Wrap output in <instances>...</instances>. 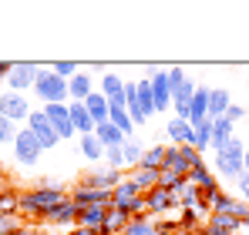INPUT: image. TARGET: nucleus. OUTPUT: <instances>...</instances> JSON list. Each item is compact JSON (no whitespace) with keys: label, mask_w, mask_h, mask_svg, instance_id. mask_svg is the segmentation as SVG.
Returning <instances> with one entry per match:
<instances>
[{"label":"nucleus","mask_w":249,"mask_h":235,"mask_svg":"<svg viewBox=\"0 0 249 235\" xmlns=\"http://www.w3.org/2000/svg\"><path fill=\"white\" fill-rule=\"evenodd\" d=\"M209 208L219 212V215H232V218H239V222H246V218H249V205H246V201L236 198V195H226V192H219V195L212 198Z\"/></svg>","instance_id":"obj_12"},{"label":"nucleus","mask_w":249,"mask_h":235,"mask_svg":"<svg viewBox=\"0 0 249 235\" xmlns=\"http://www.w3.org/2000/svg\"><path fill=\"white\" fill-rule=\"evenodd\" d=\"M128 222H131V215H128V212H122V208H108L105 225H101V235H124Z\"/></svg>","instance_id":"obj_23"},{"label":"nucleus","mask_w":249,"mask_h":235,"mask_svg":"<svg viewBox=\"0 0 249 235\" xmlns=\"http://www.w3.org/2000/svg\"><path fill=\"white\" fill-rule=\"evenodd\" d=\"M236 185H239V198H243V201L249 205V175H243V178H239Z\"/></svg>","instance_id":"obj_41"},{"label":"nucleus","mask_w":249,"mask_h":235,"mask_svg":"<svg viewBox=\"0 0 249 235\" xmlns=\"http://www.w3.org/2000/svg\"><path fill=\"white\" fill-rule=\"evenodd\" d=\"M24 225H20V215H7L0 212V235H20Z\"/></svg>","instance_id":"obj_36"},{"label":"nucleus","mask_w":249,"mask_h":235,"mask_svg":"<svg viewBox=\"0 0 249 235\" xmlns=\"http://www.w3.org/2000/svg\"><path fill=\"white\" fill-rule=\"evenodd\" d=\"M142 192H152V188H159V178H162V171H152V168H135L131 175H128Z\"/></svg>","instance_id":"obj_27"},{"label":"nucleus","mask_w":249,"mask_h":235,"mask_svg":"<svg viewBox=\"0 0 249 235\" xmlns=\"http://www.w3.org/2000/svg\"><path fill=\"white\" fill-rule=\"evenodd\" d=\"M31 101H27V94H17V91H0V118H7V121H14V124H27V118H31Z\"/></svg>","instance_id":"obj_7"},{"label":"nucleus","mask_w":249,"mask_h":235,"mask_svg":"<svg viewBox=\"0 0 249 235\" xmlns=\"http://www.w3.org/2000/svg\"><path fill=\"white\" fill-rule=\"evenodd\" d=\"M41 111L47 115L51 128L57 131V138H61V141H68V138H78V131H74V121H71V108H68V104H47V108H41Z\"/></svg>","instance_id":"obj_10"},{"label":"nucleus","mask_w":249,"mask_h":235,"mask_svg":"<svg viewBox=\"0 0 249 235\" xmlns=\"http://www.w3.org/2000/svg\"><path fill=\"white\" fill-rule=\"evenodd\" d=\"M68 108H71V121H74V131H78V138H81V134H94V128H98V124H94V118L88 115L84 101H71Z\"/></svg>","instance_id":"obj_20"},{"label":"nucleus","mask_w":249,"mask_h":235,"mask_svg":"<svg viewBox=\"0 0 249 235\" xmlns=\"http://www.w3.org/2000/svg\"><path fill=\"white\" fill-rule=\"evenodd\" d=\"M209 91H212V87H196V98H192V104H189V124L209 121Z\"/></svg>","instance_id":"obj_19"},{"label":"nucleus","mask_w":249,"mask_h":235,"mask_svg":"<svg viewBox=\"0 0 249 235\" xmlns=\"http://www.w3.org/2000/svg\"><path fill=\"white\" fill-rule=\"evenodd\" d=\"M124 235H159V225H155L148 215H142V218H131V222H128Z\"/></svg>","instance_id":"obj_33"},{"label":"nucleus","mask_w":249,"mask_h":235,"mask_svg":"<svg viewBox=\"0 0 249 235\" xmlns=\"http://www.w3.org/2000/svg\"><path fill=\"white\" fill-rule=\"evenodd\" d=\"M175 235H178V232H175Z\"/></svg>","instance_id":"obj_48"},{"label":"nucleus","mask_w":249,"mask_h":235,"mask_svg":"<svg viewBox=\"0 0 249 235\" xmlns=\"http://www.w3.org/2000/svg\"><path fill=\"white\" fill-rule=\"evenodd\" d=\"M105 168H111V171H122L124 168L122 148H108V151H105Z\"/></svg>","instance_id":"obj_39"},{"label":"nucleus","mask_w":249,"mask_h":235,"mask_svg":"<svg viewBox=\"0 0 249 235\" xmlns=\"http://www.w3.org/2000/svg\"><path fill=\"white\" fill-rule=\"evenodd\" d=\"M71 201L78 208H111V192L105 188H91V185H74L71 188Z\"/></svg>","instance_id":"obj_9"},{"label":"nucleus","mask_w":249,"mask_h":235,"mask_svg":"<svg viewBox=\"0 0 249 235\" xmlns=\"http://www.w3.org/2000/svg\"><path fill=\"white\" fill-rule=\"evenodd\" d=\"M148 84H152L155 111H168V108H172V81H168V71L148 67Z\"/></svg>","instance_id":"obj_11"},{"label":"nucleus","mask_w":249,"mask_h":235,"mask_svg":"<svg viewBox=\"0 0 249 235\" xmlns=\"http://www.w3.org/2000/svg\"><path fill=\"white\" fill-rule=\"evenodd\" d=\"M122 182H124V175H122V171H111V168H94V171L84 178V185H91V188H105V192H115Z\"/></svg>","instance_id":"obj_15"},{"label":"nucleus","mask_w":249,"mask_h":235,"mask_svg":"<svg viewBox=\"0 0 249 235\" xmlns=\"http://www.w3.org/2000/svg\"><path fill=\"white\" fill-rule=\"evenodd\" d=\"M64 198H71L61 185H34L27 192H20V212L27 218H47Z\"/></svg>","instance_id":"obj_1"},{"label":"nucleus","mask_w":249,"mask_h":235,"mask_svg":"<svg viewBox=\"0 0 249 235\" xmlns=\"http://www.w3.org/2000/svg\"><path fill=\"white\" fill-rule=\"evenodd\" d=\"M51 71H54L57 78L71 81V78H74V74H78V64H71V61H54V64H51Z\"/></svg>","instance_id":"obj_38"},{"label":"nucleus","mask_w":249,"mask_h":235,"mask_svg":"<svg viewBox=\"0 0 249 235\" xmlns=\"http://www.w3.org/2000/svg\"><path fill=\"white\" fill-rule=\"evenodd\" d=\"M98 91L108 101H124V78H118L115 71H105V78L98 81Z\"/></svg>","instance_id":"obj_22"},{"label":"nucleus","mask_w":249,"mask_h":235,"mask_svg":"<svg viewBox=\"0 0 249 235\" xmlns=\"http://www.w3.org/2000/svg\"><path fill=\"white\" fill-rule=\"evenodd\" d=\"M229 104H232V98H229L226 87H212V91H209V118H212V121H215V118H226Z\"/></svg>","instance_id":"obj_24"},{"label":"nucleus","mask_w":249,"mask_h":235,"mask_svg":"<svg viewBox=\"0 0 249 235\" xmlns=\"http://www.w3.org/2000/svg\"><path fill=\"white\" fill-rule=\"evenodd\" d=\"M94 138H98V141L105 145V151H108V148H122L124 141H128V134H124V131H118V128L111 124V121L98 124V128H94Z\"/></svg>","instance_id":"obj_21"},{"label":"nucleus","mask_w":249,"mask_h":235,"mask_svg":"<svg viewBox=\"0 0 249 235\" xmlns=\"http://www.w3.org/2000/svg\"><path fill=\"white\" fill-rule=\"evenodd\" d=\"M24 128H31V134L37 138V145H41L44 151H51V148H57V145H61L57 131L51 128V121H47V115H44L41 108H34V111H31V118H27V124H24Z\"/></svg>","instance_id":"obj_8"},{"label":"nucleus","mask_w":249,"mask_h":235,"mask_svg":"<svg viewBox=\"0 0 249 235\" xmlns=\"http://www.w3.org/2000/svg\"><path fill=\"white\" fill-rule=\"evenodd\" d=\"M0 185H7V182H3V165H0Z\"/></svg>","instance_id":"obj_46"},{"label":"nucleus","mask_w":249,"mask_h":235,"mask_svg":"<svg viewBox=\"0 0 249 235\" xmlns=\"http://www.w3.org/2000/svg\"><path fill=\"white\" fill-rule=\"evenodd\" d=\"M37 74H41V64H34V61H14V67L7 74V91H17V94L34 91Z\"/></svg>","instance_id":"obj_6"},{"label":"nucleus","mask_w":249,"mask_h":235,"mask_svg":"<svg viewBox=\"0 0 249 235\" xmlns=\"http://www.w3.org/2000/svg\"><path fill=\"white\" fill-rule=\"evenodd\" d=\"M172 208H178V201L175 195L168 192V188H152V192H145V215H165Z\"/></svg>","instance_id":"obj_13"},{"label":"nucleus","mask_w":249,"mask_h":235,"mask_svg":"<svg viewBox=\"0 0 249 235\" xmlns=\"http://www.w3.org/2000/svg\"><path fill=\"white\" fill-rule=\"evenodd\" d=\"M17 131H20V128H17L14 121H7V118H0V148H3V145H14V138H17Z\"/></svg>","instance_id":"obj_37"},{"label":"nucleus","mask_w":249,"mask_h":235,"mask_svg":"<svg viewBox=\"0 0 249 235\" xmlns=\"http://www.w3.org/2000/svg\"><path fill=\"white\" fill-rule=\"evenodd\" d=\"M192 235H232V232H219V229H212V225H202V229H196Z\"/></svg>","instance_id":"obj_43"},{"label":"nucleus","mask_w":249,"mask_h":235,"mask_svg":"<svg viewBox=\"0 0 249 235\" xmlns=\"http://www.w3.org/2000/svg\"><path fill=\"white\" fill-rule=\"evenodd\" d=\"M196 165H202V155L196 151V148H178V145H172L165 151V165H162V171H172V175H185L189 178V171L196 168Z\"/></svg>","instance_id":"obj_4"},{"label":"nucleus","mask_w":249,"mask_h":235,"mask_svg":"<svg viewBox=\"0 0 249 235\" xmlns=\"http://www.w3.org/2000/svg\"><path fill=\"white\" fill-rule=\"evenodd\" d=\"M108 121H111V124H115L118 131H124V134L131 138V128H135V121H131V115H128V108H111Z\"/></svg>","instance_id":"obj_34"},{"label":"nucleus","mask_w":249,"mask_h":235,"mask_svg":"<svg viewBox=\"0 0 249 235\" xmlns=\"http://www.w3.org/2000/svg\"><path fill=\"white\" fill-rule=\"evenodd\" d=\"M232 138H236V124H232L229 118H215V121H212V145H209V148H212V155H215V151H222Z\"/></svg>","instance_id":"obj_16"},{"label":"nucleus","mask_w":249,"mask_h":235,"mask_svg":"<svg viewBox=\"0 0 249 235\" xmlns=\"http://www.w3.org/2000/svg\"><path fill=\"white\" fill-rule=\"evenodd\" d=\"M44 222H47V225H78V205H74L71 198H64Z\"/></svg>","instance_id":"obj_18"},{"label":"nucleus","mask_w":249,"mask_h":235,"mask_svg":"<svg viewBox=\"0 0 249 235\" xmlns=\"http://www.w3.org/2000/svg\"><path fill=\"white\" fill-rule=\"evenodd\" d=\"M0 212H7V215H17L20 212V192L17 188L0 185Z\"/></svg>","instance_id":"obj_30"},{"label":"nucleus","mask_w":249,"mask_h":235,"mask_svg":"<svg viewBox=\"0 0 249 235\" xmlns=\"http://www.w3.org/2000/svg\"><path fill=\"white\" fill-rule=\"evenodd\" d=\"M78 148H81V158H88V161H105V145L94 134H81L78 138Z\"/></svg>","instance_id":"obj_26"},{"label":"nucleus","mask_w":249,"mask_h":235,"mask_svg":"<svg viewBox=\"0 0 249 235\" xmlns=\"http://www.w3.org/2000/svg\"><path fill=\"white\" fill-rule=\"evenodd\" d=\"M34 94H37V101H41L44 108L47 104H68L71 98H68V81L57 78L51 67H41V74L34 81Z\"/></svg>","instance_id":"obj_3"},{"label":"nucleus","mask_w":249,"mask_h":235,"mask_svg":"<svg viewBox=\"0 0 249 235\" xmlns=\"http://www.w3.org/2000/svg\"><path fill=\"white\" fill-rule=\"evenodd\" d=\"M226 118H229V121L236 124V121H243V118H246V108H243V104H229V111H226Z\"/></svg>","instance_id":"obj_40"},{"label":"nucleus","mask_w":249,"mask_h":235,"mask_svg":"<svg viewBox=\"0 0 249 235\" xmlns=\"http://www.w3.org/2000/svg\"><path fill=\"white\" fill-rule=\"evenodd\" d=\"M243 229H246V232H249V218H246V222H243Z\"/></svg>","instance_id":"obj_47"},{"label":"nucleus","mask_w":249,"mask_h":235,"mask_svg":"<svg viewBox=\"0 0 249 235\" xmlns=\"http://www.w3.org/2000/svg\"><path fill=\"white\" fill-rule=\"evenodd\" d=\"M105 215H108V208H78V225H84V229H98V232H101Z\"/></svg>","instance_id":"obj_29"},{"label":"nucleus","mask_w":249,"mask_h":235,"mask_svg":"<svg viewBox=\"0 0 249 235\" xmlns=\"http://www.w3.org/2000/svg\"><path fill=\"white\" fill-rule=\"evenodd\" d=\"M10 148H14V158H17L20 168H34V165L41 161V155H44V148L37 145V138L31 134V128H20Z\"/></svg>","instance_id":"obj_5"},{"label":"nucleus","mask_w":249,"mask_h":235,"mask_svg":"<svg viewBox=\"0 0 249 235\" xmlns=\"http://www.w3.org/2000/svg\"><path fill=\"white\" fill-rule=\"evenodd\" d=\"M212 165H215V175H219V178L239 182V178L246 175V145H243L239 138H232L222 151H215Z\"/></svg>","instance_id":"obj_2"},{"label":"nucleus","mask_w":249,"mask_h":235,"mask_svg":"<svg viewBox=\"0 0 249 235\" xmlns=\"http://www.w3.org/2000/svg\"><path fill=\"white\" fill-rule=\"evenodd\" d=\"M94 91H98V87H94V78L84 74V71H78L74 78L68 81V98H71V101H88Z\"/></svg>","instance_id":"obj_17"},{"label":"nucleus","mask_w":249,"mask_h":235,"mask_svg":"<svg viewBox=\"0 0 249 235\" xmlns=\"http://www.w3.org/2000/svg\"><path fill=\"white\" fill-rule=\"evenodd\" d=\"M209 225H212V229H219V232H239V229H243V222H239V218H232V215H219V212H212V215H209Z\"/></svg>","instance_id":"obj_32"},{"label":"nucleus","mask_w":249,"mask_h":235,"mask_svg":"<svg viewBox=\"0 0 249 235\" xmlns=\"http://www.w3.org/2000/svg\"><path fill=\"white\" fill-rule=\"evenodd\" d=\"M178 229H196V212H185L178 218Z\"/></svg>","instance_id":"obj_42"},{"label":"nucleus","mask_w":249,"mask_h":235,"mask_svg":"<svg viewBox=\"0 0 249 235\" xmlns=\"http://www.w3.org/2000/svg\"><path fill=\"white\" fill-rule=\"evenodd\" d=\"M165 131H168V141L178 145V148H185V145L192 148L196 145V124H189L185 118H172L165 124Z\"/></svg>","instance_id":"obj_14"},{"label":"nucleus","mask_w":249,"mask_h":235,"mask_svg":"<svg viewBox=\"0 0 249 235\" xmlns=\"http://www.w3.org/2000/svg\"><path fill=\"white\" fill-rule=\"evenodd\" d=\"M165 145H155V148H145V158H142V165L138 168H152V171H162V165H165Z\"/></svg>","instance_id":"obj_31"},{"label":"nucleus","mask_w":249,"mask_h":235,"mask_svg":"<svg viewBox=\"0 0 249 235\" xmlns=\"http://www.w3.org/2000/svg\"><path fill=\"white\" fill-rule=\"evenodd\" d=\"M122 158H124V168H128V171H135V168L142 165V158H145V148H142L135 138H128V141L122 145Z\"/></svg>","instance_id":"obj_28"},{"label":"nucleus","mask_w":249,"mask_h":235,"mask_svg":"<svg viewBox=\"0 0 249 235\" xmlns=\"http://www.w3.org/2000/svg\"><path fill=\"white\" fill-rule=\"evenodd\" d=\"M246 175H249V145H246Z\"/></svg>","instance_id":"obj_45"},{"label":"nucleus","mask_w":249,"mask_h":235,"mask_svg":"<svg viewBox=\"0 0 249 235\" xmlns=\"http://www.w3.org/2000/svg\"><path fill=\"white\" fill-rule=\"evenodd\" d=\"M84 108H88V115L94 118V124H105L108 115H111V104H108V98H105L101 91H94V94L84 101Z\"/></svg>","instance_id":"obj_25"},{"label":"nucleus","mask_w":249,"mask_h":235,"mask_svg":"<svg viewBox=\"0 0 249 235\" xmlns=\"http://www.w3.org/2000/svg\"><path fill=\"white\" fill-rule=\"evenodd\" d=\"M209 145H212V118H209V121H202V124H196V145H192V148L202 155Z\"/></svg>","instance_id":"obj_35"},{"label":"nucleus","mask_w":249,"mask_h":235,"mask_svg":"<svg viewBox=\"0 0 249 235\" xmlns=\"http://www.w3.org/2000/svg\"><path fill=\"white\" fill-rule=\"evenodd\" d=\"M14 61H0V84H7V74H10Z\"/></svg>","instance_id":"obj_44"}]
</instances>
